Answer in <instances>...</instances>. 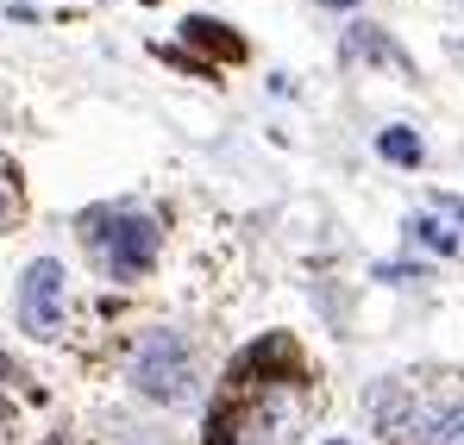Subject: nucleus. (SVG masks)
<instances>
[{
    "mask_svg": "<svg viewBox=\"0 0 464 445\" xmlns=\"http://www.w3.org/2000/svg\"><path fill=\"white\" fill-rule=\"evenodd\" d=\"M326 6H352V0H326Z\"/></svg>",
    "mask_w": 464,
    "mask_h": 445,
    "instance_id": "obj_9",
    "label": "nucleus"
},
{
    "mask_svg": "<svg viewBox=\"0 0 464 445\" xmlns=\"http://www.w3.org/2000/svg\"><path fill=\"white\" fill-rule=\"evenodd\" d=\"M82 238L94 245L101 270L113 283H139L157 264V220L151 214H132V208H113V214H88L82 220Z\"/></svg>",
    "mask_w": 464,
    "mask_h": 445,
    "instance_id": "obj_1",
    "label": "nucleus"
},
{
    "mask_svg": "<svg viewBox=\"0 0 464 445\" xmlns=\"http://www.w3.org/2000/svg\"><path fill=\"white\" fill-rule=\"evenodd\" d=\"M420 445H464V401H446L440 414H427Z\"/></svg>",
    "mask_w": 464,
    "mask_h": 445,
    "instance_id": "obj_5",
    "label": "nucleus"
},
{
    "mask_svg": "<svg viewBox=\"0 0 464 445\" xmlns=\"http://www.w3.org/2000/svg\"><path fill=\"white\" fill-rule=\"evenodd\" d=\"M326 445H352V440H326Z\"/></svg>",
    "mask_w": 464,
    "mask_h": 445,
    "instance_id": "obj_10",
    "label": "nucleus"
},
{
    "mask_svg": "<svg viewBox=\"0 0 464 445\" xmlns=\"http://www.w3.org/2000/svg\"><path fill=\"white\" fill-rule=\"evenodd\" d=\"M0 382H19V371H13V358H0Z\"/></svg>",
    "mask_w": 464,
    "mask_h": 445,
    "instance_id": "obj_8",
    "label": "nucleus"
},
{
    "mask_svg": "<svg viewBox=\"0 0 464 445\" xmlns=\"http://www.w3.org/2000/svg\"><path fill=\"white\" fill-rule=\"evenodd\" d=\"M132 389L151 395V401H163V408L188 401V395H195V352H188V339H182V333H151V339L132 352Z\"/></svg>",
    "mask_w": 464,
    "mask_h": 445,
    "instance_id": "obj_2",
    "label": "nucleus"
},
{
    "mask_svg": "<svg viewBox=\"0 0 464 445\" xmlns=\"http://www.w3.org/2000/svg\"><path fill=\"white\" fill-rule=\"evenodd\" d=\"M182 38H188V44H208V51H220V57H245V44L227 38V25H214V19H188Z\"/></svg>",
    "mask_w": 464,
    "mask_h": 445,
    "instance_id": "obj_6",
    "label": "nucleus"
},
{
    "mask_svg": "<svg viewBox=\"0 0 464 445\" xmlns=\"http://www.w3.org/2000/svg\"><path fill=\"white\" fill-rule=\"evenodd\" d=\"M408 238H420V245H427L433 257H452V251H459V232H452V226H440L433 214H420V220H408Z\"/></svg>",
    "mask_w": 464,
    "mask_h": 445,
    "instance_id": "obj_7",
    "label": "nucleus"
},
{
    "mask_svg": "<svg viewBox=\"0 0 464 445\" xmlns=\"http://www.w3.org/2000/svg\"><path fill=\"white\" fill-rule=\"evenodd\" d=\"M377 150H383L389 163H401V169H414V163L427 157V145H420L414 126H383V132H377Z\"/></svg>",
    "mask_w": 464,
    "mask_h": 445,
    "instance_id": "obj_4",
    "label": "nucleus"
},
{
    "mask_svg": "<svg viewBox=\"0 0 464 445\" xmlns=\"http://www.w3.org/2000/svg\"><path fill=\"white\" fill-rule=\"evenodd\" d=\"M19 326L32 339H57L63 333V264L57 257L25 264V276H19Z\"/></svg>",
    "mask_w": 464,
    "mask_h": 445,
    "instance_id": "obj_3",
    "label": "nucleus"
}]
</instances>
